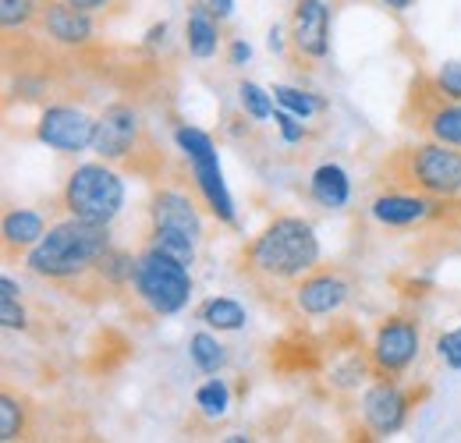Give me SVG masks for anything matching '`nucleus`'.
Here are the masks:
<instances>
[{
	"instance_id": "obj_1",
	"label": "nucleus",
	"mask_w": 461,
	"mask_h": 443,
	"mask_svg": "<svg viewBox=\"0 0 461 443\" xmlns=\"http://www.w3.org/2000/svg\"><path fill=\"white\" fill-rule=\"evenodd\" d=\"M320 267V238L302 217H277L241 252V277L263 298H285Z\"/></svg>"
},
{
	"instance_id": "obj_2",
	"label": "nucleus",
	"mask_w": 461,
	"mask_h": 443,
	"mask_svg": "<svg viewBox=\"0 0 461 443\" xmlns=\"http://www.w3.org/2000/svg\"><path fill=\"white\" fill-rule=\"evenodd\" d=\"M111 231L107 223H89V221H71L50 227L32 249L25 267L36 277L50 280L64 291H78V294H96V291H111V284L104 277L100 263L111 252Z\"/></svg>"
},
{
	"instance_id": "obj_3",
	"label": "nucleus",
	"mask_w": 461,
	"mask_h": 443,
	"mask_svg": "<svg viewBox=\"0 0 461 443\" xmlns=\"http://www.w3.org/2000/svg\"><path fill=\"white\" fill-rule=\"evenodd\" d=\"M387 192H415L437 203L461 199V153L447 142H422L394 149L384 160Z\"/></svg>"
},
{
	"instance_id": "obj_4",
	"label": "nucleus",
	"mask_w": 461,
	"mask_h": 443,
	"mask_svg": "<svg viewBox=\"0 0 461 443\" xmlns=\"http://www.w3.org/2000/svg\"><path fill=\"white\" fill-rule=\"evenodd\" d=\"M135 298L153 312V316H174L188 305L192 298V277L188 267L181 259H174L171 252L146 245V252L135 263Z\"/></svg>"
},
{
	"instance_id": "obj_5",
	"label": "nucleus",
	"mask_w": 461,
	"mask_h": 443,
	"mask_svg": "<svg viewBox=\"0 0 461 443\" xmlns=\"http://www.w3.org/2000/svg\"><path fill=\"white\" fill-rule=\"evenodd\" d=\"M199 234H203V221H199V210H195V203L188 195L171 192V188L153 195V206H149V245L171 252L174 259L192 267Z\"/></svg>"
},
{
	"instance_id": "obj_6",
	"label": "nucleus",
	"mask_w": 461,
	"mask_h": 443,
	"mask_svg": "<svg viewBox=\"0 0 461 443\" xmlns=\"http://www.w3.org/2000/svg\"><path fill=\"white\" fill-rule=\"evenodd\" d=\"M124 206V181L107 164H82L64 185V210L78 221L111 223Z\"/></svg>"
},
{
	"instance_id": "obj_7",
	"label": "nucleus",
	"mask_w": 461,
	"mask_h": 443,
	"mask_svg": "<svg viewBox=\"0 0 461 443\" xmlns=\"http://www.w3.org/2000/svg\"><path fill=\"white\" fill-rule=\"evenodd\" d=\"M174 139H177L181 153H185L188 164H192L195 188L203 192L206 206H210L224 223H234V203H230V192H228V185H224L221 164H217L213 139H210L206 131H199V128H188V124H181V128L174 131Z\"/></svg>"
},
{
	"instance_id": "obj_8",
	"label": "nucleus",
	"mask_w": 461,
	"mask_h": 443,
	"mask_svg": "<svg viewBox=\"0 0 461 443\" xmlns=\"http://www.w3.org/2000/svg\"><path fill=\"white\" fill-rule=\"evenodd\" d=\"M415 355H419V323L408 316L384 320V327L376 330V340H373V369L394 380L415 362Z\"/></svg>"
},
{
	"instance_id": "obj_9",
	"label": "nucleus",
	"mask_w": 461,
	"mask_h": 443,
	"mask_svg": "<svg viewBox=\"0 0 461 443\" xmlns=\"http://www.w3.org/2000/svg\"><path fill=\"white\" fill-rule=\"evenodd\" d=\"M139 139H142V121H139V113L131 111V107H124V104H114V107H107L104 117L96 121L93 149H96L104 160L131 164Z\"/></svg>"
},
{
	"instance_id": "obj_10",
	"label": "nucleus",
	"mask_w": 461,
	"mask_h": 443,
	"mask_svg": "<svg viewBox=\"0 0 461 443\" xmlns=\"http://www.w3.org/2000/svg\"><path fill=\"white\" fill-rule=\"evenodd\" d=\"M93 135H96V121L75 107H47L36 124V139L58 153H78L93 146Z\"/></svg>"
},
{
	"instance_id": "obj_11",
	"label": "nucleus",
	"mask_w": 461,
	"mask_h": 443,
	"mask_svg": "<svg viewBox=\"0 0 461 443\" xmlns=\"http://www.w3.org/2000/svg\"><path fill=\"white\" fill-rule=\"evenodd\" d=\"M348 298V280L334 270H312L309 277L302 280L291 294V305L302 312V316H330L345 305Z\"/></svg>"
},
{
	"instance_id": "obj_12",
	"label": "nucleus",
	"mask_w": 461,
	"mask_h": 443,
	"mask_svg": "<svg viewBox=\"0 0 461 443\" xmlns=\"http://www.w3.org/2000/svg\"><path fill=\"white\" fill-rule=\"evenodd\" d=\"M291 43L302 57H327V50H330V11L323 0H298L294 4Z\"/></svg>"
},
{
	"instance_id": "obj_13",
	"label": "nucleus",
	"mask_w": 461,
	"mask_h": 443,
	"mask_svg": "<svg viewBox=\"0 0 461 443\" xmlns=\"http://www.w3.org/2000/svg\"><path fill=\"white\" fill-rule=\"evenodd\" d=\"M362 415H366V422H369L373 433H380V437L398 433L404 426V419H408V397L387 376V380H380V384H373V387L366 390Z\"/></svg>"
},
{
	"instance_id": "obj_14",
	"label": "nucleus",
	"mask_w": 461,
	"mask_h": 443,
	"mask_svg": "<svg viewBox=\"0 0 461 443\" xmlns=\"http://www.w3.org/2000/svg\"><path fill=\"white\" fill-rule=\"evenodd\" d=\"M40 29L54 40V43H64V47H78L93 36V18L89 11H78L64 0H47L40 7Z\"/></svg>"
},
{
	"instance_id": "obj_15",
	"label": "nucleus",
	"mask_w": 461,
	"mask_h": 443,
	"mask_svg": "<svg viewBox=\"0 0 461 443\" xmlns=\"http://www.w3.org/2000/svg\"><path fill=\"white\" fill-rule=\"evenodd\" d=\"M373 221L387 223V227H408V223L426 221L437 210V199L429 195H415V192H387L380 199H373Z\"/></svg>"
},
{
	"instance_id": "obj_16",
	"label": "nucleus",
	"mask_w": 461,
	"mask_h": 443,
	"mask_svg": "<svg viewBox=\"0 0 461 443\" xmlns=\"http://www.w3.org/2000/svg\"><path fill=\"white\" fill-rule=\"evenodd\" d=\"M411 128L426 131L433 142H447V146H458L461 149V100H447L444 104V93L437 89V100L415 113Z\"/></svg>"
},
{
	"instance_id": "obj_17",
	"label": "nucleus",
	"mask_w": 461,
	"mask_h": 443,
	"mask_svg": "<svg viewBox=\"0 0 461 443\" xmlns=\"http://www.w3.org/2000/svg\"><path fill=\"white\" fill-rule=\"evenodd\" d=\"M221 18L210 14L206 4H195L188 11V25H185V40H188V54L206 60V57L217 54V43H221V29H217Z\"/></svg>"
},
{
	"instance_id": "obj_18",
	"label": "nucleus",
	"mask_w": 461,
	"mask_h": 443,
	"mask_svg": "<svg viewBox=\"0 0 461 443\" xmlns=\"http://www.w3.org/2000/svg\"><path fill=\"white\" fill-rule=\"evenodd\" d=\"M43 234H47V223H43V217H40L36 210H11V213L4 217V249H7V256H11L14 249H18V252L32 249Z\"/></svg>"
},
{
	"instance_id": "obj_19",
	"label": "nucleus",
	"mask_w": 461,
	"mask_h": 443,
	"mask_svg": "<svg viewBox=\"0 0 461 443\" xmlns=\"http://www.w3.org/2000/svg\"><path fill=\"white\" fill-rule=\"evenodd\" d=\"M309 192H312V199H316L320 206L341 210L348 203V195H351V181H348V174L338 164H323V167H316V174H312V181H309Z\"/></svg>"
},
{
	"instance_id": "obj_20",
	"label": "nucleus",
	"mask_w": 461,
	"mask_h": 443,
	"mask_svg": "<svg viewBox=\"0 0 461 443\" xmlns=\"http://www.w3.org/2000/svg\"><path fill=\"white\" fill-rule=\"evenodd\" d=\"M188 355H192V362H195V369H203L206 376H213V373H221V366H224V344L213 337V333H195L192 340H188Z\"/></svg>"
},
{
	"instance_id": "obj_21",
	"label": "nucleus",
	"mask_w": 461,
	"mask_h": 443,
	"mask_svg": "<svg viewBox=\"0 0 461 443\" xmlns=\"http://www.w3.org/2000/svg\"><path fill=\"white\" fill-rule=\"evenodd\" d=\"M199 316L213 330H241V323H245V309L234 298H210Z\"/></svg>"
},
{
	"instance_id": "obj_22",
	"label": "nucleus",
	"mask_w": 461,
	"mask_h": 443,
	"mask_svg": "<svg viewBox=\"0 0 461 443\" xmlns=\"http://www.w3.org/2000/svg\"><path fill=\"white\" fill-rule=\"evenodd\" d=\"M25 437V408H22V401L11 393V390H4V397H0V440H22Z\"/></svg>"
},
{
	"instance_id": "obj_23",
	"label": "nucleus",
	"mask_w": 461,
	"mask_h": 443,
	"mask_svg": "<svg viewBox=\"0 0 461 443\" xmlns=\"http://www.w3.org/2000/svg\"><path fill=\"white\" fill-rule=\"evenodd\" d=\"M228 404H230V390L224 380H206L203 387L195 390V408L203 415H210V419H221L228 411Z\"/></svg>"
},
{
	"instance_id": "obj_24",
	"label": "nucleus",
	"mask_w": 461,
	"mask_h": 443,
	"mask_svg": "<svg viewBox=\"0 0 461 443\" xmlns=\"http://www.w3.org/2000/svg\"><path fill=\"white\" fill-rule=\"evenodd\" d=\"M274 100L291 111L294 117H312V113L323 111V100H316L312 93H302V89H291V86H274Z\"/></svg>"
},
{
	"instance_id": "obj_25",
	"label": "nucleus",
	"mask_w": 461,
	"mask_h": 443,
	"mask_svg": "<svg viewBox=\"0 0 461 443\" xmlns=\"http://www.w3.org/2000/svg\"><path fill=\"white\" fill-rule=\"evenodd\" d=\"M18 284L11 277L0 280V323L7 327V330H18V327H25V309H22V302H18Z\"/></svg>"
},
{
	"instance_id": "obj_26",
	"label": "nucleus",
	"mask_w": 461,
	"mask_h": 443,
	"mask_svg": "<svg viewBox=\"0 0 461 443\" xmlns=\"http://www.w3.org/2000/svg\"><path fill=\"white\" fill-rule=\"evenodd\" d=\"M238 96H241V107L252 113L256 121H267V117H274V93H267L263 86H256V82H241L238 86Z\"/></svg>"
},
{
	"instance_id": "obj_27",
	"label": "nucleus",
	"mask_w": 461,
	"mask_h": 443,
	"mask_svg": "<svg viewBox=\"0 0 461 443\" xmlns=\"http://www.w3.org/2000/svg\"><path fill=\"white\" fill-rule=\"evenodd\" d=\"M36 14V0H0V22L4 29H22Z\"/></svg>"
},
{
	"instance_id": "obj_28",
	"label": "nucleus",
	"mask_w": 461,
	"mask_h": 443,
	"mask_svg": "<svg viewBox=\"0 0 461 443\" xmlns=\"http://www.w3.org/2000/svg\"><path fill=\"white\" fill-rule=\"evenodd\" d=\"M437 89L447 96V100H461V60H447V64H440V71H437Z\"/></svg>"
},
{
	"instance_id": "obj_29",
	"label": "nucleus",
	"mask_w": 461,
	"mask_h": 443,
	"mask_svg": "<svg viewBox=\"0 0 461 443\" xmlns=\"http://www.w3.org/2000/svg\"><path fill=\"white\" fill-rule=\"evenodd\" d=\"M437 351H440V358H444L451 369H461V327L451 333H444V337L437 340Z\"/></svg>"
},
{
	"instance_id": "obj_30",
	"label": "nucleus",
	"mask_w": 461,
	"mask_h": 443,
	"mask_svg": "<svg viewBox=\"0 0 461 443\" xmlns=\"http://www.w3.org/2000/svg\"><path fill=\"white\" fill-rule=\"evenodd\" d=\"M274 121L281 124V135H285L288 142H298V139H302V124H298V117H294L291 111H285V107L274 111Z\"/></svg>"
},
{
	"instance_id": "obj_31",
	"label": "nucleus",
	"mask_w": 461,
	"mask_h": 443,
	"mask_svg": "<svg viewBox=\"0 0 461 443\" xmlns=\"http://www.w3.org/2000/svg\"><path fill=\"white\" fill-rule=\"evenodd\" d=\"M206 7H210L213 18H230L234 14V0H206Z\"/></svg>"
},
{
	"instance_id": "obj_32",
	"label": "nucleus",
	"mask_w": 461,
	"mask_h": 443,
	"mask_svg": "<svg viewBox=\"0 0 461 443\" xmlns=\"http://www.w3.org/2000/svg\"><path fill=\"white\" fill-rule=\"evenodd\" d=\"M249 57H252V50H249L245 40H234V43H230V64H241V60H249Z\"/></svg>"
},
{
	"instance_id": "obj_33",
	"label": "nucleus",
	"mask_w": 461,
	"mask_h": 443,
	"mask_svg": "<svg viewBox=\"0 0 461 443\" xmlns=\"http://www.w3.org/2000/svg\"><path fill=\"white\" fill-rule=\"evenodd\" d=\"M64 4H71V7H78V11H100V7H107L111 0H64Z\"/></svg>"
},
{
	"instance_id": "obj_34",
	"label": "nucleus",
	"mask_w": 461,
	"mask_h": 443,
	"mask_svg": "<svg viewBox=\"0 0 461 443\" xmlns=\"http://www.w3.org/2000/svg\"><path fill=\"white\" fill-rule=\"evenodd\" d=\"M164 36H167V25H164V22H160V25H153V29H149V32H146V43H160V40H164Z\"/></svg>"
},
{
	"instance_id": "obj_35",
	"label": "nucleus",
	"mask_w": 461,
	"mask_h": 443,
	"mask_svg": "<svg viewBox=\"0 0 461 443\" xmlns=\"http://www.w3.org/2000/svg\"><path fill=\"white\" fill-rule=\"evenodd\" d=\"M267 43H270V50H277V54H281V50H285V40H281V29H270V40H267Z\"/></svg>"
},
{
	"instance_id": "obj_36",
	"label": "nucleus",
	"mask_w": 461,
	"mask_h": 443,
	"mask_svg": "<svg viewBox=\"0 0 461 443\" xmlns=\"http://www.w3.org/2000/svg\"><path fill=\"white\" fill-rule=\"evenodd\" d=\"M384 7H391V11H408L411 7V0H380Z\"/></svg>"
}]
</instances>
